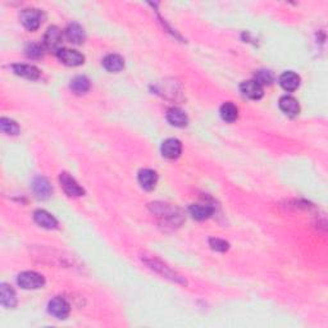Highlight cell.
Here are the masks:
<instances>
[{
  "instance_id": "cell-1",
  "label": "cell",
  "mask_w": 328,
  "mask_h": 328,
  "mask_svg": "<svg viewBox=\"0 0 328 328\" xmlns=\"http://www.w3.org/2000/svg\"><path fill=\"white\" fill-rule=\"evenodd\" d=\"M17 282L25 290H36V288H40L45 285V280H44L43 276L32 272V271L21 273L17 278Z\"/></svg>"
},
{
  "instance_id": "cell-2",
  "label": "cell",
  "mask_w": 328,
  "mask_h": 328,
  "mask_svg": "<svg viewBox=\"0 0 328 328\" xmlns=\"http://www.w3.org/2000/svg\"><path fill=\"white\" fill-rule=\"evenodd\" d=\"M21 22L25 26L27 30L35 31L40 27L41 22L44 20V14L40 9H35V8H30V9H25L21 12Z\"/></svg>"
},
{
  "instance_id": "cell-3",
  "label": "cell",
  "mask_w": 328,
  "mask_h": 328,
  "mask_svg": "<svg viewBox=\"0 0 328 328\" xmlns=\"http://www.w3.org/2000/svg\"><path fill=\"white\" fill-rule=\"evenodd\" d=\"M59 182H61V186L63 187L64 192L68 196H82L85 194L84 188L77 183V181L69 173H61Z\"/></svg>"
},
{
  "instance_id": "cell-4",
  "label": "cell",
  "mask_w": 328,
  "mask_h": 328,
  "mask_svg": "<svg viewBox=\"0 0 328 328\" xmlns=\"http://www.w3.org/2000/svg\"><path fill=\"white\" fill-rule=\"evenodd\" d=\"M62 31L56 26H50L44 35V45L49 50H55L58 53L62 45Z\"/></svg>"
},
{
  "instance_id": "cell-5",
  "label": "cell",
  "mask_w": 328,
  "mask_h": 328,
  "mask_svg": "<svg viewBox=\"0 0 328 328\" xmlns=\"http://www.w3.org/2000/svg\"><path fill=\"white\" fill-rule=\"evenodd\" d=\"M59 61L63 62L66 66L69 67H77L81 66L84 63L85 58L81 53L76 50H71V49H61V50L56 53Z\"/></svg>"
},
{
  "instance_id": "cell-6",
  "label": "cell",
  "mask_w": 328,
  "mask_h": 328,
  "mask_svg": "<svg viewBox=\"0 0 328 328\" xmlns=\"http://www.w3.org/2000/svg\"><path fill=\"white\" fill-rule=\"evenodd\" d=\"M48 308L49 313L58 319H66L69 314V304L63 298H54Z\"/></svg>"
},
{
  "instance_id": "cell-7",
  "label": "cell",
  "mask_w": 328,
  "mask_h": 328,
  "mask_svg": "<svg viewBox=\"0 0 328 328\" xmlns=\"http://www.w3.org/2000/svg\"><path fill=\"white\" fill-rule=\"evenodd\" d=\"M181 151H182V145H181V141L177 139H168L162 145V154L167 159L178 158Z\"/></svg>"
},
{
  "instance_id": "cell-8",
  "label": "cell",
  "mask_w": 328,
  "mask_h": 328,
  "mask_svg": "<svg viewBox=\"0 0 328 328\" xmlns=\"http://www.w3.org/2000/svg\"><path fill=\"white\" fill-rule=\"evenodd\" d=\"M240 90H241V92L245 97L253 100L260 99V98L263 97V94H264V92H263V87L260 86L258 82H255L254 80L242 82L241 86H240Z\"/></svg>"
},
{
  "instance_id": "cell-9",
  "label": "cell",
  "mask_w": 328,
  "mask_h": 328,
  "mask_svg": "<svg viewBox=\"0 0 328 328\" xmlns=\"http://www.w3.org/2000/svg\"><path fill=\"white\" fill-rule=\"evenodd\" d=\"M158 182V175L153 169H143L139 173V183L144 190H153Z\"/></svg>"
},
{
  "instance_id": "cell-10",
  "label": "cell",
  "mask_w": 328,
  "mask_h": 328,
  "mask_svg": "<svg viewBox=\"0 0 328 328\" xmlns=\"http://www.w3.org/2000/svg\"><path fill=\"white\" fill-rule=\"evenodd\" d=\"M0 301L5 308L12 309L17 305V295H15L14 290L7 283H2L0 286Z\"/></svg>"
},
{
  "instance_id": "cell-11",
  "label": "cell",
  "mask_w": 328,
  "mask_h": 328,
  "mask_svg": "<svg viewBox=\"0 0 328 328\" xmlns=\"http://www.w3.org/2000/svg\"><path fill=\"white\" fill-rule=\"evenodd\" d=\"M66 37L72 44H82L85 41V30L79 23H71L66 28Z\"/></svg>"
},
{
  "instance_id": "cell-12",
  "label": "cell",
  "mask_w": 328,
  "mask_h": 328,
  "mask_svg": "<svg viewBox=\"0 0 328 328\" xmlns=\"http://www.w3.org/2000/svg\"><path fill=\"white\" fill-rule=\"evenodd\" d=\"M32 188H33V192L36 194L38 199H46L51 195V185L49 183V181L46 180L45 177H37L35 178L32 183Z\"/></svg>"
},
{
  "instance_id": "cell-13",
  "label": "cell",
  "mask_w": 328,
  "mask_h": 328,
  "mask_svg": "<svg viewBox=\"0 0 328 328\" xmlns=\"http://www.w3.org/2000/svg\"><path fill=\"white\" fill-rule=\"evenodd\" d=\"M33 219H35V222L38 226L44 227V228L54 229L58 226L56 219L46 210H36L35 213H33Z\"/></svg>"
},
{
  "instance_id": "cell-14",
  "label": "cell",
  "mask_w": 328,
  "mask_h": 328,
  "mask_svg": "<svg viewBox=\"0 0 328 328\" xmlns=\"http://www.w3.org/2000/svg\"><path fill=\"white\" fill-rule=\"evenodd\" d=\"M167 121L175 127H185L188 122L186 113L180 108H170L167 112Z\"/></svg>"
},
{
  "instance_id": "cell-15",
  "label": "cell",
  "mask_w": 328,
  "mask_h": 328,
  "mask_svg": "<svg viewBox=\"0 0 328 328\" xmlns=\"http://www.w3.org/2000/svg\"><path fill=\"white\" fill-rule=\"evenodd\" d=\"M280 108L283 113H286L290 117H295L296 114H299L300 112V107H299V103L295 98L288 97L285 95L280 99Z\"/></svg>"
},
{
  "instance_id": "cell-16",
  "label": "cell",
  "mask_w": 328,
  "mask_h": 328,
  "mask_svg": "<svg viewBox=\"0 0 328 328\" xmlns=\"http://www.w3.org/2000/svg\"><path fill=\"white\" fill-rule=\"evenodd\" d=\"M12 68L15 74L23 77V79L37 80L40 77V71L31 64H14Z\"/></svg>"
},
{
  "instance_id": "cell-17",
  "label": "cell",
  "mask_w": 328,
  "mask_h": 328,
  "mask_svg": "<svg viewBox=\"0 0 328 328\" xmlns=\"http://www.w3.org/2000/svg\"><path fill=\"white\" fill-rule=\"evenodd\" d=\"M145 262L148 263L149 265H150V268H153V269H156L157 272L162 273V275H163L164 277L170 278V280H173V281H177V282H183V281L181 280L180 276L176 275V273L173 272V271H170L169 268L167 267V265H164L163 263L158 262V260L154 259V258H150V259H146Z\"/></svg>"
},
{
  "instance_id": "cell-18",
  "label": "cell",
  "mask_w": 328,
  "mask_h": 328,
  "mask_svg": "<svg viewBox=\"0 0 328 328\" xmlns=\"http://www.w3.org/2000/svg\"><path fill=\"white\" fill-rule=\"evenodd\" d=\"M103 66L109 72H120L125 68V61L118 54H109L103 61Z\"/></svg>"
},
{
  "instance_id": "cell-19",
  "label": "cell",
  "mask_w": 328,
  "mask_h": 328,
  "mask_svg": "<svg viewBox=\"0 0 328 328\" xmlns=\"http://www.w3.org/2000/svg\"><path fill=\"white\" fill-rule=\"evenodd\" d=\"M280 84L286 91H295L300 85V77L294 72H285L280 77Z\"/></svg>"
},
{
  "instance_id": "cell-20",
  "label": "cell",
  "mask_w": 328,
  "mask_h": 328,
  "mask_svg": "<svg viewBox=\"0 0 328 328\" xmlns=\"http://www.w3.org/2000/svg\"><path fill=\"white\" fill-rule=\"evenodd\" d=\"M190 214L192 216L194 219L198 221H204V219L209 218L213 214V208L208 204H194L190 206Z\"/></svg>"
},
{
  "instance_id": "cell-21",
  "label": "cell",
  "mask_w": 328,
  "mask_h": 328,
  "mask_svg": "<svg viewBox=\"0 0 328 328\" xmlns=\"http://www.w3.org/2000/svg\"><path fill=\"white\" fill-rule=\"evenodd\" d=\"M237 115H239V110H237L236 105L232 103H224L221 107V117L226 122H235L237 120Z\"/></svg>"
},
{
  "instance_id": "cell-22",
  "label": "cell",
  "mask_w": 328,
  "mask_h": 328,
  "mask_svg": "<svg viewBox=\"0 0 328 328\" xmlns=\"http://www.w3.org/2000/svg\"><path fill=\"white\" fill-rule=\"evenodd\" d=\"M71 89L76 94H85L90 89V81L85 76H77L71 81Z\"/></svg>"
},
{
  "instance_id": "cell-23",
  "label": "cell",
  "mask_w": 328,
  "mask_h": 328,
  "mask_svg": "<svg viewBox=\"0 0 328 328\" xmlns=\"http://www.w3.org/2000/svg\"><path fill=\"white\" fill-rule=\"evenodd\" d=\"M0 130H2L3 133L5 135H18L20 132V126L17 125V122H14L13 120H9V118H2L0 120Z\"/></svg>"
},
{
  "instance_id": "cell-24",
  "label": "cell",
  "mask_w": 328,
  "mask_h": 328,
  "mask_svg": "<svg viewBox=\"0 0 328 328\" xmlns=\"http://www.w3.org/2000/svg\"><path fill=\"white\" fill-rule=\"evenodd\" d=\"M255 82L260 85V86H264V85H271L273 81H275V76L271 71L268 69H260L255 73Z\"/></svg>"
},
{
  "instance_id": "cell-25",
  "label": "cell",
  "mask_w": 328,
  "mask_h": 328,
  "mask_svg": "<svg viewBox=\"0 0 328 328\" xmlns=\"http://www.w3.org/2000/svg\"><path fill=\"white\" fill-rule=\"evenodd\" d=\"M26 54H27V56H30V58H40V56H43V46L37 43L28 44L27 48H26Z\"/></svg>"
},
{
  "instance_id": "cell-26",
  "label": "cell",
  "mask_w": 328,
  "mask_h": 328,
  "mask_svg": "<svg viewBox=\"0 0 328 328\" xmlns=\"http://www.w3.org/2000/svg\"><path fill=\"white\" fill-rule=\"evenodd\" d=\"M209 245H210V247L213 250H216V252H221V253L227 252L229 247L228 242L224 241V240L222 239H218V237H213V239L209 240Z\"/></svg>"
}]
</instances>
